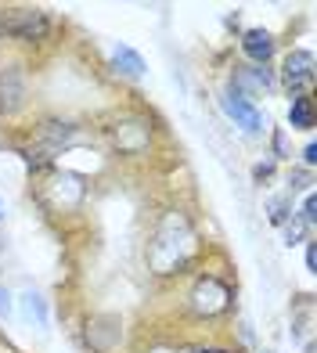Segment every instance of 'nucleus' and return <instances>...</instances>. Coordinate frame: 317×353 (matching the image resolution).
I'll list each match as a JSON object with an SVG mask.
<instances>
[{"instance_id": "a211bd4d", "label": "nucleus", "mask_w": 317, "mask_h": 353, "mask_svg": "<svg viewBox=\"0 0 317 353\" xmlns=\"http://www.w3.org/2000/svg\"><path fill=\"white\" fill-rule=\"evenodd\" d=\"M192 353H205V350H192Z\"/></svg>"}, {"instance_id": "0eeeda50", "label": "nucleus", "mask_w": 317, "mask_h": 353, "mask_svg": "<svg viewBox=\"0 0 317 353\" xmlns=\"http://www.w3.org/2000/svg\"><path fill=\"white\" fill-rule=\"evenodd\" d=\"M242 51L252 58V61H260V65H267L274 54V40L271 33H263V29H249V33L242 37Z\"/></svg>"}, {"instance_id": "f8f14e48", "label": "nucleus", "mask_w": 317, "mask_h": 353, "mask_svg": "<svg viewBox=\"0 0 317 353\" xmlns=\"http://www.w3.org/2000/svg\"><path fill=\"white\" fill-rule=\"evenodd\" d=\"M22 307H25L29 317H37V325H40V328H47V303H43V296L25 292V296H22Z\"/></svg>"}, {"instance_id": "9d476101", "label": "nucleus", "mask_w": 317, "mask_h": 353, "mask_svg": "<svg viewBox=\"0 0 317 353\" xmlns=\"http://www.w3.org/2000/svg\"><path fill=\"white\" fill-rule=\"evenodd\" d=\"M112 61H116V69H119L123 76H130V79L145 76V61H141V54L134 51V47H126V43H119L116 51H112Z\"/></svg>"}, {"instance_id": "1a4fd4ad", "label": "nucleus", "mask_w": 317, "mask_h": 353, "mask_svg": "<svg viewBox=\"0 0 317 353\" xmlns=\"http://www.w3.org/2000/svg\"><path fill=\"white\" fill-rule=\"evenodd\" d=\"M145 141H148V126H145V123H137V119L123 123L119 130H116V144H119V148H126V152L145 148Z\"/></svg>"}, {"instance_id": "6e6552de", "label": "nucleus", "mask_w": 317, "mask_h": 353, "mask_svg": "<svg viewBox=\"0 0 317 353\" xmlns=\"http://www.w3.org/2000/svg\"><path fill=\"white\" fill-rule=\"evenodd\" d=\"M87 339H90L94 350H108L119 339V321L116 317H94L90 328H87Z\"/></svg>"}, {"instance_id": "f257e3e1", "label": "nucleus", "mask_w": 317, "mask_h": 353, "mask_svg": "<svg viewBox=\"0 0 317 353\" xmlns=\"http://www.w3.org/2000/svg\"><path fill=\"white\" fill-rule=\"evenodd\" d=\"M51 22H47V14L37 11V8H14L8 19H4V33L19 37V40H43Z\"/></svg>"}, {"instance_id": "2eb2a0df", "label": "nucleus", "mask_w": 317, "mask_h": 353, "mask_svg": "<svg viewBox=\"0 0 317 353\" xmlns=\"http://www.w3.org/2000/svg\"><path fill=\"white\" fill-rule=\"evenodd\" d=\"M303 159H307V163H310V166L317 163V144H307V148H303Z\"/></svg>"}, {"instance_id": "423d86ee", "label": "nucleus", "mask_w": 317, "mask_h": 353, "mask_svg": "<svg viewBox=\"0 0 317 353\" xmlns=\"http://www.w3.org/2000/svg\"><path fill=\"white\" fill-rule=\"evenodd\" d=\"M72 137H76V130L69 123H43L40 126V152L58 155L61 148H69V144H72Z\"/></svg>"}, {"instance_id": "20e7f679", "label": "nucleus", "mask_w": 317, "mask_h": 353, "mask_svg": "<svg viewBox=\"0 0 317 353\" xmlns=\"http://www.w3.org/2000/svg\"><path fill=\"white\" fill-rule=\"evenodd\" d=\"M22 101H25V76L11 65V69L0 72V116L19 112Z\"/></svg>"}, {"instance_id": "6ab92c4d", "label": "nucleus", "mask_w": 317, "mask_h": 353, "mask_svg": "<svg viewBox=\"0 0 317 353\" xmlns=\"http://www.w3.org/2000/svg\"><path fill=\"white\" fill-rule=\"evenodd\" d=\"M267 353H271V350H267Z\"/></svg>"}, {"instance_id": "9b49d317", "label": "nucleus", "mask_w": 317, "mask_h": 353, "mask_svg": "<svg viewBox=\"0 0 317 353\" xmlns=\"http://www.w3.org/2000/svg\"><path fill=\"white\" fill-rule=\"evenodd\" d=\"M289 123L296 126V130H310L314 126V105L307 94H296L292 105H289Z\"/></svg>"}, {"instance_id": "39448f33", "label": "nucleus", "mask_w": 317, "mask_h": 353, "mask_svg": "<svg viewBox=\"0 0 317 353\" xmlns=\"http://www.w3.org/2000/svg\"><path fill=\"white\" fill-rule=\"evenodd\" d=\"M285 83L292 94H299L303 87L314 83V54L310 51H292L285 58Z\"/></svg>"}, {"instance_id": "f03ea898", "label": "nucleus", "mask_w": 317, "mask_h": 353, "mask_svg": "<svg viewBox=\"0 0 317 353\" xmlns=\"http://www.w3.org/2000/svg\"><path fill=\"white\" fill-rule=\"evenodd\" d=\"M220 105H224V112L234 119V126H242L245 134H260L263 130V116H260V108L252 105L245 94H238V90H227L224 98H220Z\"/></svg>"}, {"instance_id": "ddd939ff", "label": "nucleus", "mask_w": 317, "mask_h": 353, "mask_svg": "<svg viewBox=\"0 0 317 353\" xmlns=\"http://www.w3.org/2000/svg\"><path fill=\"white\" fill-rule=\"evenodd\" d=\"M314 220H317V199L307 195V202H303V223H314Z\"/></svg>"}, {"instance_id": "f3484780", "label": "nucleus", "mask_w": 317, "mask_h": 353, "mask_svg": "<svg viewBox=\"0 0 317 353\" xmlns=\"http://www.w3.org/2000/svg\"><path fill=\"white\" fill-rule=\"evenodd\" d=\"M307 267H310V270H314V267H317V249H314V245H310V249H307Z\"/></svg>"}, {"instance_id": "4468645a", "label": "nucleus", "mask_w": 317, "mask_h": 353, "mask_svg": "<svg viewBox=\"0 0 317 353\" xmlns=\"http://www.w3.org/2000/svg\"><path fill=\"white\" fill-rule=\"evenodd\" d=\"M11 314V296H8V288H0V317H8Z\"/></svg>"}, {"instance_id": "7ed1b4c3", "label": "nucleus", "mask_w": 317, "mask_h": 353, "mask_svg": "<svg viewBox=\"0 0 317 353\" xmlns=\"http://www.w3.org/2000/svg\"><path fill=\"white\" fill-rule=\"evenodd\" d=\"M227 299H231V292H227L224 285H220L216 278H205V281L195 285L192 307H195L198 314H220V310H227Z\"/></svg>"}, {"instance_id": "dca6fc26", "label": "nucleus", "mask_w": 317, "mask_h": 353, "mask_svg": "<svg viewBox=\"0 0 317 353\" xmlns=\"http://www.w3.org/2000/svg\"><path fill=\"white\" fill-rule=\"evenodd\" d=\"M271 170H274L271 163H263V166H256V181H263V176H271Z\"/></svg>"}]
</instances>
